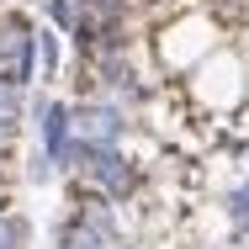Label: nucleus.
<instances>
[{
	"label": "nucleus",
	"instance_id": "11",
	"mask_svg": "<svg viewBox=\"0 0 249 249\" xmlns=\"http://www.w3.org/2000/svg\"><path fill=\"white\" fill-rule=\"evenodd\" d=\"M5 212H11V196H0V217H5Z\"/></svg>",
	"mask_w": 249,
	"mask_h": 249
},
{
	"label": "nucleus",
	"instance_id": "8",
	"mask_svg": "<svg viewBox=\"0 0 249 249\" xmlns=\"http://www.w3.org/2000/svg\"><path fill=\"white\" fill-rule=\"evenodd\" d=\"M21 106H27V85L0 69V117H21Z\"/></svg>",
	"mask_w": 249,
	"mask_h": 249
},
{
	"label": "nucleus",
	"instance_id": "6",
	"mask_svg": "<svg viewBox=\"0 0 249 249\" xmlns=\"http://www.w3.org/2000/svg\"><path fill=\"white\" fill-rule=\"evenodd\" d=\"M223 212H228V223H233V228L249 239V180H239V186L223 196Z\"/></svg>",
	"mask_w": 249,
	"mask_h": 249
},
{
	"label": "nucleus",
	"instance_id": "4",
	"mask_svg": "<svg viewBox=\"0 0 249 249\" xmlns=\"http://www.w3.org/2000/svg\"><path fill=\"white\" fill-rule=\"evenodd\" d=\"M58 74V32L53 27H37V80L48 85Z\"/></svg>",
	"mask_w": 249,
	"mask_h": 249
},
{
	"label": "nucleus",
	"instance_id": "3",
	"mask_svg": "<svg viewBox=\"0 0 249 249\" xmlns=\"http://www.w3.org/2000/svg\"><path fill=\"white\" fill-rule=\"evenodd\" d=\"M27 117L37 122V149H48L53 159H58V170H69V154H74V101L37 96Z\"/></svg>",
	"mask_w": 249,
	"mask_h": 249
},
{
	"label": "nucleus",
	"instance_id": "9",
	"mask_svg": "<svg viewBox=\"0 0 249 249\" xmlns=\"http://www.w3.org/2000/svg\"><path fill=\"white\" fill-rule=\"evenodd\" d=\"M53 175H58V159H53L48 149H32V159H27V180H32V186H48Z\"/></svg>",
	"mask_w": 249,
	"mask_h": 249
},
{
	"label": "nucleus",
	"instance_id": "10",
	"mask_svg": "<svg viewBox=\"0 0 249 249\" xmlns=\"http://www.w3.org/2000/svg\"><path fill=\"white\" fill-rule=\"evenodd\" d=\"M80 11H96V16H122V0H80Z\"/></svg>",
	"mask_w": 249,
	"mask_h": 249
},
{
	"label": "nucleus",
	"instance_id": "7",
	"mask_svg": "<svg viewBox=\"0 0 249 249\" xmlns=\"http://www.w3.org/2000/svg\"><path fill=\"white\" fill-rule=\"evenodd\" d=\"M43 11H48L53 27H58V32H69V37H74V27H80V16H85V11H80V0H43Z\"/></svg>",
	"mask_w": 249,
	"mask_h": 249
},
{
	"label": "nucleus",
	"instance_id": "2",
	"mask_svg": "<svg viewBox=\"0 0 249 249\" xmlns=\"http://www.w3.org/2000/svg\"><path fill=\"white\" fill-rule=\"evenodd\" d=\"M127 138V106L111 96H85L74 101V143L90 149H122Z\"/></svg>",
	"mask_w": 249,
	"mask_h": 249
},
{
	"label": "nucleus",
	"instance_id": "5",
	"mask_svg": "<svg viewBox=\"0 0 249 249\" xmlns=\"http://www.w3.org/2000/svg\"><path fill=\"white\" fill-rule=\"evenodd\" d=\"M27 244H32V217L5 212L0 217V249H27Z\"/></svg>",
	"mask_w": 249,
	"mask_h": 249
},
{
	"label": "nucleus",
	"instance_id": "13",
	"mask_svg": "<svg viewBox=\"0 0 249 249\" xmlns=\"http://www.w3.org/2000/svg\"><path fill=\"white\" fill-rule=\"evenodd\" d=\"M101 249H122V244H101Z\"/></svg>",
	"mask_w": 249,
	"mask_h": 249
},
{
	"label": "nucleus",
	"instance_id": "12",
	"mask_svg": "<svg viewBox=\"0 0 249 249\" xmlns=\"http://www.w3.org/2000/svg\"><path fill=\"white\" fill-rule=\"evenodd\" d=\"M122 249H143V244H122Z\"/></svg>",
	"mask_w": 249,
	"mask_h": 249
},
{
	"label": "nucleus",
	"instance_id": "1",
	"mask_svg": "<svg viewBox=\"0 0 249 249\" xmlns=\"http://www.w3.org/2000/svg\"><path fill=\"white\" fill-rule=\"evenodd\" d=\"M69 175L85 180L90 191H101L106 201H117V207L133 196L138 180H143L138 159H127L122 149H90V143H74V154H69Z\"/></svg>",
	"mask_w": 249,
	"mask_h": 249
}]
</instances>
